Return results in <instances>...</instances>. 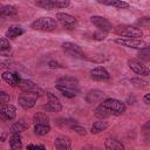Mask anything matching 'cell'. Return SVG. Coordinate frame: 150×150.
I'll list each match as a JSON object with an SVG mask.
<instances>
[{
  "label": "cell",
  "instance_id": "cell-1",
  "mask_svg": "<svg viewBox=\"0 0 150 150\" xmlns=\"http://www.w3.org/2000/svg\"><path fill=\"white\" fill-rule=\"evenodd\" d=\"M56 26H57L56 20L49 16L39 18L35 21H33L30 25V27L34 30H40V32H52L56 28Z\"/></svg>",
  "mask_w": 150,
  "mask_h": 150
},
{
  "label": "cell",
  "instance_id": "cell-2",
  "mask_svg": "<svg viewBox=\"0 0 150 150\" xmlns=\"http://www.w3.org/2000/svg\"><path fill=\"white\" fill-rule=\"evenodd\" d=\"M114 32L120 35L121 38H132V39H139L143 35V32L134 26H128V25H123V26H117Z\"/></svg>",
  "mask_w": 150,
  "mask_h": 150
},
{
  "label": "cell",
  "instance_id": "cell-3",
  "mask_svg": "<svg viewBox=\"0 0 150 150\" xmlns=\"http://www.w3.org/2000/svg\"><path fill=\"white\" fill-rule=\"evenodd\" d=\"M36 6L50 11L54 8H66L69 6L70 1L69 0H36L35 1Z\"/></svg>",
  "mask_w": 150,
  "mask_h": 150
},
{
  "label": "cell",
  "instance_id": "cell-4",
  "mask_svg": "<svg viewBox=\"0 0 150 150\" xmlns=\"http://www.w3.org/2000/svg\"><path fill=\"white\" fill-rule=\"evenodd\" d=\"M36 100H38V94L30 93V91H23L18 97V103L23 109H30L35 105Z\"/></svg>",
  "mask_w": 150,
  "mask_h": 150
},
{
  "label": "cell",
  "instance_id": "cell-5",
  "mask_svg": "<svg viewBox=\"0 0 150 150\" xmlns=\"http://www.w3.org/2000/svg\"><path fill=\"white\" fill-rule=\"evenodd\" d=\"M102 104L105 105L108 109H110L114 112V116L122 115L127 109V107L123 102L115 100V98H105L104 101H102Z\"/></svg>",
  "mask_w": 150,
  "mask_h": 150
},
{
  "label": "cell",
  "instance_id": "cell-6",
  "mask_svg": "<svg viewBox=\"0 0 150 150\" xmlns=\"http://www.w3.org/2000/svg\"><path fill=\"white\" fill-rule=\"evenodd\" d=\"M115 42L127 47V48H134V49H141L143 47H145V42L141 39H132V38H117L115 39Z\"/></svg>",
  "mask_w": 150,
  "mask_h": 150
},
{
  "label": "cell",
  "instance_id": "cell-7",
  "mask_svg": "<svg viewBox=\"0 0 150 150\" xmlns=\"http://www.w3.org/2000/svg\"><path fill=\"white\" fill-rule=\"evenodd\" d=\"M128 66L134 73H136L137 75H141V76H148L149 73H150L149 68L143 62H141L139 60H136V59L129 60L128 61Z\"/></svg>",
  "mask_w": 150,
  "mask_h": 150
},
{
  "label": "cell",
  "instance_id": "cell-8",
  "mask_svg": "<svg viewBox=\"0 0 150 150\" xmlns=\"http://www.w3.org/2000/svg\"><path fill=\"white\" fill-rule=\"evenodd\" d=\"M90 21L94 26H96L98 28V30H102V32H110L112 30V25L110 23V21L103 16H100V15H93L90 18Z\"/></svg>",
  "mask_w": 150,
  "mask_h": 150
},
{
  "label": "cell",
  "instance_id": "cell-9",
  "mask_svg": "<svg viewBox=\"0 0 150 150\" xmlns=\"http://www.w3.org/2000/svg\"><path fill=\"white\" fill-rule=\"evenodd\" d=\"M62 49L68 55H70L73 57H76V59L84 57V54H83L82 48L79 45H76V43H73V42H63L62 43Z\"/></svg>",
  "mask_w": 150,
  "mask_h": 150
},
{
  "label": "cell",
  "instance_id": "cell-10",
  "mask_svg": "<svg viewBox=\"0 0 150 150\" xmlns=\"http://www.w3.org/2000/svg\"><path fill=\"white\" fill-rule=\"evenodd\" d=\"M18 87L22 91H30V93H35L38 95H41L42 94L41 88L38 84H35L33 81L27 80V79H20V81L18 83Z\"/></svg>",
  "mask_w": 150,
  "mask_h": 150
},
{
  "label": "cell",
  "instance_id": "cell-11",
  "mask_svg": "<svg viewBox=\"0 0 150 150\" xmlns=\"http://www.w3.org/2000/svg\"><path fill=\"white\" fill-rule=\"evenodd\" d=\"M16 116V108L13 104L6 103L1 105L0 109V118L2 121H12Z\"/></svg>",
  "mask_w": 150,
  "mask_h": 150
},
{
  "label": "cell",
  "instance_id": "cell-12",
  "mask_svg": "<svg viewBox=\"0 0 150 150\" xmlns=\"http://www.w3.org/2000/svg\"><path fill=\"white\" fill-rule=\"evenodd\" d=\"M56 20L64 27L68 29H73L76 25V19L67 13H56Z\"/></svg>",
  "mask_w": 150,
  "mask_h": 150
},
{
  "label": "cell",
  "instance_id": "cell-13",
  "mask_svg": "<svg viewBox=\"0 0 150 150\" xmlns=\"http://www.w3.org/2000/svg\"><path fill=\"white\" fill-rule=\"evenodd\" d=\"M47 96H48V103L43 107L47 111H52V112H56V111H61L62 109V104L61 102L59 101V98L52 94V93H47Z\"/></svg>",
  "mask_w": 150,
  "mask_h": 150
},
{
  "label": "cell",
  "instance_id": "cell-14",
  "mask_svg": "<svg viewBox=\"0 0 150 150\" xmlns=\"http://www.w3.org/2000/svg\"><path fill=\"white\" fill-rule=\"evenodd\" d=\"M90 77L95 81H105V80L110 79V75L104 67L98 66L90 70Z\"/></svg>",
  "mask_w": 150,
  "mask_h": 150
},
{
  "label": "cell",
  "instance_id": "cell-15",
  "mask_svg": "<svg viewBox=\"0 0 150 150\" xmlns=\"http://www.w3.org/2000/svg\"><path fill=\"white\" fill-rule=\"evenodd\" d=\"M56 86L73 88V89H79V81L75 77H73V76H62V77H60L57 80Z\"/></svg>",
  "mask_w": 150,
  "mask_h": 150
},
{
  "label": "cell",
  "instance_id": "cell-16",
  "mask_svg": "<svg viewBox=\"0 0 150 150\" xmlns=\"http://www.w3.org/2000/svg\"><path fill=\"white\" fill-rule=\"evenodd\" d=\"M104 98H105V94L97 89H93V90L88 91V94L86 96V100L88 103H98V102L104 101Z\"/></svg>",
  "mask_w": 150,
  "mask_h": 150
},
{
  "label": "cell",
  "instance_id": "cell-17",
  "mask_svg": "<svg viewBox=\"0 0 150 150\" xmlns=\"http://www.w3.org/2000/svg\"><path fill=\"white\" fill-rule=\"evenodd\" d=\"M54 146L60 150H68L71 146V141L67 136H59L54 141Z\"/></svg>",
  "mask_w": 150,
  "mask_h": 150
},
{
  "label": "cell",
  "instance_id": "cell-18",
  "mask_svg": "<svg viewBox=\"0 0 150 150\" xmlns=\"http://www.w3.org/2000/svg\"><path fill=\"white\" fill-rule=\"evenodd\" d=\"M1 77H2V80H4L6 83L11 84L12 87L18 86V83H19V81H20V76H19L16 73H13V71H5V73H2Z\"/></svg>",
  "mask_w": 150,
  "mask_h": 150
},
{
  "label": "cell",
  "instance_id": "cell-19",
  "mask_svg": "<svg viewBox=\"0 0 150 150\" xmlns=\"http://www.w3.org/2000/svg\"><path fill=\"white\" fill-rule=\"evenodd\" d=\"M94 115L98 118H105V117H109V116H114V112L101 103L100 105H97L94 109Z\"/></svg>",
  "mask_w": 150,
  "mask_h": 150
},
{
  "label": "cell",
  "instance_id": "cell-20",
  "mask_svg": "<svg viewBox=\"0 0 150 150\" xmlns=\"http://www.w3.org/2000/svg\"><path fill=\"white\" fill-rule=\"evenodd\" d=\"M97 2L102 4V5H105V6H110V7H115V8H128L129 7V4L123 1V0H96Z\"/></svg>",
  "mask_w": 150,
  "mask_h": 150
},
{
  "label": "cell",
  "instance_id": "cell-21",
  "mask_svg": "<svg viewBox=\"0 0 150 150\" xmlns=\"http://www.w3.org/2000/svg\"><path fill=\"white\" fill-rule=\"evenodd\" d=\"M27 128H28V123L26 122V120L21 118V120H19L18 122H15V123L11 127L9 132H11V134H21V132L25 131Z\"/></svg>",
  "mask_w": 150,
  "mask_h": 150
},
{
  "label": "cell",
  "instance_id": "cell-22",
  "mask_svg": "<svg viewBox=\"0 0 150 150\" xmlns=\"http://www.w3.org/2000/svg\"><path fill=\"white\" fill-rule=\"evenodd\" d=\"M23 32H25V30H23L21 27L13 25V26H11V27L6 30L5 35H6L7 39H15V38H18V36H20L21 34H23Z\"/></svg>",
  "mask_w": 150,
  "mask_h": 150
},
{
  "label": "cell",
  "instance_id": "cell-23",
  "mask_svg": "<svg viewBox=\"0 0 150 150\" xmlns=\"http://www.w3.org/2000/svg\"><path fill=\"white\" fill-rule=\"evenodd\" d=\"M104 145L109 150H123L124 149V145L115 138H107L104 142Z\"/></svg>",
  "mask_w": 150,
  "mask_h": 150
},
{
  "label": "cell",
  "instance_id": "cell-24",
  "mask_svg": "<svg viewBox=\"0 0 150 150\" xmlns=\"http://www.w3.org/2000/svg\"><path fill=\"white\" fill-rule=\"evenodd\" d=\"M56 89L66 97L68 98H73L77 95L79 89H73V88H67V87H61V86H56Z\"/></svg>",
  "mask_w": 150,
  "mask_h": 150
},
{
  "label": "cell",
  "instance_id": "cell-25",
  "mask_svg": "<svg viewBox=\"0 0 150 150\" xmlns=\"http://www.w3.org/2000/svg\"><path fill=\"white\" fill-rule=\"evenodd\" d=\"M9 146L14 150L21 149L22 148V143H21V136L20 134H11V138H9Z\"/></svg>",
  "mask_w": 150,
  "mask_h": 150
},
{
  "label": "cell",
  "instance_id": "cell-26",
  "mask_svg": "<svg viewBox=\"0 0 150 150\" xmlns=\"http://www.w3.org/2000/svg\"><path fill=\"white\" fill-rule=\"evenodd\" d=\"M16 13H18V9L14 6L6 5V6L0 7V15H2V16H14V15H16Z\"/></svg>",
  "mask_w": 150,
  "mask_h": 150
},
{
  "label": "cell",
  "instance_id": "cell-27",
  "mask_svg": "<svg viewBox=\"0 0 150 150\" xmlns=\"http://www.w3.org/2000/svg\"><path fill=\"white\" fill-rule=\"evenodd\" d=\"M11 53V43L7 38L0 39V55H8Z\"/></svg>",
  "mask_w": 150,
  "mask_h": 150
},
{
  "label": "cell",
  "instance_id": "cell-28",
  "mask_svg": "<svg viewBox=\"0 0 150 150\" xmlns=\"http://www.w3.org/2000/svg\"><path fill=\"white\" fill-rule=\"evenodd\" d=\"M34 124H49V118L45 112H36L33 116Z\"/></svg>",
  "mask_w": 150,
  "mask_h": 150
},
{
  "label": "cell",
  "instance_id": "cell-29",
  "mask_svg": "<svg viewBox=\"0 0 150 150\" xmlns=\"http://www.w3.org/2000/svg\"><path fill=\"white\" fill-rule=\"evenodd\" d=\"M108 122L105 121H97L91 125V134H98L101 131H103L104 129L108 128Z\"/></svg>",
  "mask_w": 150,
  "mask_h": 150
},
{
  "label": "cell",
  "instance_id": "cell-30",
  "mask_svg": "<svg viewBox=\"0 0 150 150\" xmlns=\"http://www.w3.org/2000/svg\"><path fill=\"white\" fill-rule=\"evenodd\" d=\"M50 131L49 124H34V132L39 136L47 135Z\"/></svg>",
  "mask_w": 150,
  "mask_h": 150
},
{
  "label": "cell",
  "instance_id": "cell-31",
  "mask_svg": "<svg viewBox=\"0 0 150 150\" xmlns=\"http://www.w3.org/2000/svg\"><path fill=\"white\" fill-rule=\"evenodd\" d=\"M137 56H138L141 60H143V61H149V60H150V48H149L148 46L141 48V49L138 50Z\"/></svg>",
  "mask_w": 150,
  "mask_h": 150
},
{
  "label": "cell",
  "instance_id": "cell-32",
  "mask_svg": "<svg viewBox=\"0 0 150 150\" xmlns=\"http://www.w3.org/2000/svg\"><path fill=\"white\" fill-rule=\"evenodd\" d=\"M70 129L73 130V131H75L76 134H79V135H81V136H84L86 134H87V131H86V129L83 128V127H81V125H77V124H73V125H70Z\"/></svg>",
  "mask_w": 150,
  "mask_h": 150
},
{
  "label": "cell",
  "instance_id": "cell-33",
  "mask_svg": "<svg viewBox=\"0 0 150 150\" xmlns=\"http://www.w3.org/2000/svg\"><path fill=\"white\" fill-rule=\"evenodd\" d=\"M9 101H11L9 94H7L6 91H1L0 90V105L6 104V103H9Z\"/></svg>",
  "mask_w": 150,
  "mask_h": 150
},
{
  "label": "cell",
  "instance_id": "cell-34",
  "mask_svg": "<svg viewBox=\"0 0 150 150\" xmlns=\"http://www.w3.org/2000/svg\"><path fill=\"white\" fill-rule=\"evenodd\" d=\"M131 83L135 84V86L138 87V88H144V87H146V84H148L145 81H143V80H141V79H132V80H131Z\"/></svg>",
  "mask_w": 150,
  "mask_h": 150
},
{
  "label": "cell",
  "instance_id": "cell-35",
  "mask_svg": "<svg viewBox=\"0 0 150 150\" xmlns=\"http://www.w3.org/2000/svg\"><path fill=\"white\" fill-rule=\"evenodd\" d=\"M105 32H102V30H100V32H96V33H94L93 34V39H95V40H104L105 39Z\"/></svg>",
  "mask_w": 150,
  "mask_h": 150
},
{
  "label": "cell",
  "instance_id": "cell-36",
  "mask_svg": "<svg viewBox=\"0 0 150 150\" xmlns=\"http://www.w3.org/2000/svg\"><path fill=\"white\" fill-rule=\"evenodd\" d=\"M27 149L30 150V149H45V145H40V144H28L27 145Z\"/></svg>",
  "mask_w": 150,
  "mask_h": 150
},
{
  "label": "cell",
  "instance_id": "cell-37",
  "mask_svg": "<svg viewBox=\"0 0 150 150\" xmlns=\"http://www.w3.org/2000/svg\"><path fill=\"white\" fill-rule=\"evenodd\" d=\"M48 66H49L50 68H57V67H60V64H59L57 62H55V61H49V62H48Z\"/></svg>",
  "mask_w": 150,
  "mask_h": 150
},
{
  "label": "cell",
  "instance_id": "cell-38",
  "mask_svg": "<svg viewBox=\"0 0 150 150\" xmlns=\"http://www.w3.org/2000/svg\"><path fill=\"white\" fill-rule=\"evenodd\" d=\"M143 101L145 104H149L150 103V94H145L144 97H143Z\"/></svg>",
  "mask_w": 150,
  "mask_h": 150
},
{
  "label": "cell",
  "instance_id": "cell-39",
  "mask_svg": "<svg viewBox=\"0 0 150 150\" xmlns=\"http://www.w3.org/2000/svg\"><path fill=\"white\" fill-rule=\"evenodd\" d=\"M135 102H136V100H135L134 96H129V97H128V103H129V104H134Z\"/></svg>",
  "mask_w": 150,
  "mask_h": 150
}]
</instances>
